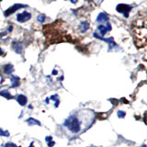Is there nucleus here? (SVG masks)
I'll return each mask as SVG.
<instances>
[{
    "label": "nucleus",
    "mask_w": 147,
    "mask_h": 147,
    "mask_svg": "<svg viewBox=\"0 0 147 147\" xmlns=\"http://www.w3.org/2000/svg\"><path fill=\"white\" fill-rule=\"evenodd\" d=\"M94 1H95V3L96 4H98V5H99L101 2H102L103 1V0H94Z\"/></svg>",
    "instance_id": "obj_21"
},
{
    "label": "nucleus",
    "mask_w": 147,
    "mask_h": 147,
    "mask_svg": "<svg viewBox=\"0 0 147 147\" xmlns=\"http://www.w3.org/2000/svg\"><path fill=\"white\" fill-rule=\"evenodd\" d=\"M0 136L8 137L9 136V132L7 131H3L2 129H0Z\"/></svg>",
    "instance_id": "obj_19"
},
{
    "label": "nucleus",
    "mask_w": 147,
    "mask_h": 147,
    "mask_svg": "<svg viewBox=\"0 0 147 147\" xmlns=\"http://www.w3.org/2000/svg\"><path fill=\"white\" fill-rule=\"evenodd\" d=\"M93 147H95V146H93Z\"/></svg>",
    "instance_id": "obj_27"
},
{
    "label": "nucleus",
    "mask_w": 147,
    "mask_h": 147,
    "mask_svg": "<svg viewBox=\"0 0 147 147\" xmlns=\"http://www.w3.org/2000/svg\"><path fill=\"white\" fill-rule=\"evenodd\" d=\"M3 70H4V73L6 74V75H11L14 71V66L10 63H7L3 66Z\"/></svg>",
    "instance_id": "obj_11"
},
{
    "label": "nucleus",
    "mask_w": 147,
    "mask_h": 147,
    "mask_svg": "<svg viewBox=\"0 0 147 147\" xmlns=\"http://www.w3.org/2000/svg\"><path fill=\"white\" fill-rule=\"evenodd\" d=\"M50 99L53 100L54 102H55V104H54V107H55V108H58V106H59V104H60V100H59L58 96H57V95L51 96H50Z\"/></svg>",
    "instance_id": "obj_15"
},
{
    "label": "nucleus",
    "mask_w": 147,
    "mask_h": 147,
    "mask_svg": "<svg viewBox=\"0 0 147 147\" xmlns=\"http://www.w3.org/2000/svg\"><path fill=\"white\" fill-rule=\"evenodd\" d=\"M70 2H71L72 4H76V3L78 2V0H70Z\"/></svg>",
    "instance_id": "obj_22"
},
{
    "label": "nucleus",
    "mask_w": 147,
    "mask_h": 147,
    "mask_svg": "<svg viewBox=\"0 0 147 147\" xmlns=\"http://www.w3.org/2000/svg\"><path fill=\"white\" fill-rule=\"evenodd\" d=\"M96 30H98V32H95L96 35H98L99 37H104L107 32L111 30V24H110L109 21L105 23V24H100L98 26Z\"/></svg>",
    "instance_id": "obj_2"
},
{
    "label": "nucleus",
    "mask_w": 147,
    "mask_h": 147,
    "mask_svg": "<svg viewBox=\"0 0 147 147\" xmlns=\"http://www.w3.org/2000/svg\"><path fill=\"white\" fill-rule=\"evenodd\" d=\"M46 142H47V144H48V147H53L55 144V142L53 141L52 136H47V137H46Z\"/></svg>",
    "instance_id": "obj_16"
},
{
    "label": "nucleus",
    "mask_w": 147,
    "mask_h": 147,
    "mask_svg": "<svg viewBox=\"0 0 147 147\" xmlns=\"http://www.w3.org/2000/svg\"><path fill=\"white\" fill-rule=\"evenodd\" d=\"M0 96H4V98H7V99L15 98V96H13L12 95H10V93H9V91L7 89H0Z\"/></svg>",
    "instance_id": "obj_12"
},
{
    "label": "nucleus",
    "mask_w": 147,
    "mask_h": 147,
    "mask_svg": "<svg viewBox=\"0 0 147 147\" xmlns=\"http://www.w3.org/2000/svg\"><path fill=\"white\" fill-rule=\"evenodd\" d=\"M31 13L28 11H23L22 13H18L17 15V21L20 23H24L31 18Z\"/></svg>",
    "instance_id": "obj_6"
},
{
    "label": "nucleus",
    "mask_w": 147,
    "mask_h": 147,
    "mask_svg": "<svg viewBox=\"0 0 147 147\" xmlns=\"http://www.w3.org/2000/svg\"><path fill=\"white\" fill-rule=\"evenodd\" d=\"M142 147H146V145H145V144H144V145H142Z\"/></svg>",
    "instance_id": "obj_24"
},
{
    "label": "nucleus",
    "mask_w": 147,
    "mask_h": 147,
    "mask_svg": "<svg viewBox=\"0 0 147 147\" xmlns=\"http://www.w3.org/2000/svg\"><path fill=\"white\" fill-rule=\"evenodd\" d=\"M0 1H2V0H0Z\"/></svg>",
    "instance_id": "obj_25"
},
{
    "label": "nucleus",
    "mask_w": 147,
    "mask_h": 147,
    "mask_svg": "<svg viewBox=\"0 0 147 147\" xmlns=\"http://www.w3.org/2000/svg\"><path fill=\"white\" fill-rule=\"evenodd\" d=\"M27 5H23V4H15L13 5V6H11L10 7H8L7 10H5L4 12V16L5 17H8L12 15L13 13H15L17 10H18V9H20L22 7H26Z\"/></svg>",
    "instance_id": "obj_5"
},
{
    "label": "nucleus",
    "mask_w": 147,
    "mask_h": 147,
    "mask_svg": "<svg viewBox=\"0 0 147 147\" xmlns=\"http://www.w3.org/2000/svg\"><path fill=\"white\" fill-rule=\"evenodd\" d=\"M12 48L18 54L21 53V52H22V45L20 42H18V41H14L12 43Z\"/></svg>",
    "instance_id": "obj_13"
},
{
    "label": "nucleus",
    "mask_w": 147,
    "mask_h": 147,
    "mask_svg": "<svg viewBox=\"0 0 147 147\" xmlns=\"http://www.w3.org/2000/svg\"><path fill=\"white\" fill-rule=\"evenodd\" d=\"M93 36L95 37V38H96V39L106 41V42L109 44V50H108L109 52H110V51H111L113 48H118V45L114 41V39L112 38V37H109V38H104V37H99L98 35H96L95 32L93 33Z\"/></svg>",
    "instance_id": "obj_4"
},
{
    "label": "nucleus",
    "mask_w": 147,
    "mask_h": 147,
    "mask_svg": "<svg viewBox=\"0 0 147 147\" xmlns=\"http://www.w3.org/2000/svg\"><path fill=\"white\" fill-rule=\"evenodd\" d=\"M4 147H18V145H16L13 142H7V144H4Z\"/></svg>",
    "instance_id": "obj_20"
},
{
    "label": "nucleus",
    "mask_w": 147,
    "mask_h": 147,
    "mask_svg": "<svg viewBox=\"0 0 147 147\" xmlns=\"http://www.w3.org/2000/svg\"><path fill=\"white\" fill-rule=\"evenodd\" d=\"M86 1H87V0H86Z\"/></svg>",
    "instance_id": "obj_26"
},
{
    "label": "nucleus",
    "mask_w": 147,
    "mask_h": 147,
    "mask_svg": "<svg viewBox=\"0 0 147 147\" xmlns=\"http://www.w3.org/2000/svg\"><path fill=\"white\" fill-rule=\"evenodd\" d=\"M26 122L28 123V125L29 126H33V125H38V126H40L41 123L38 121V119H35L33 118H29L26 121Z\"/></svg>",
    "instance_id": "obj_14"
},
{
    "label": "nucleus",
    "mask_w": 147,
    "mask_h": 147,
    "mask_svg": "<svg viewBox=\"0 0 147 147\" xmlns=\"http://www.w3.org/2000/svg\"><path fill=\"white\" fill-rule=\"evenodd\" d=\"M117 116L119 118V119H123V118H125L126 116V113L122 111V110H119V111L117 112Z\"/></svg>",
    "instance_id": "obj_18"
},
{
    "label": "nucleus",
    "mask_w": 147,
    "mask_h": 147,
    "mask_svg": "<svg viewBox=\"0 0 147 147\" xmlns=\"http://www.w3.org/2000/svg\"><path fill=\"white\" fill-rule=\"evenodd\" d=\"M45 18H46V16L43 15V14H41V15H40V16L37 17V20H38L40 23H43L44 20H45Z\"/></svg>",
    "instance_id": "obj_17"
},
{
    "label": "nucleus",
    "mask_w": 147,
    "mask_h": 147,
    "mask_svg": "<svg viewBox=\"0 0 147 147\" xmlns=\"http://www.w3.org/2000/svg\"><path fill=\"white\" fill-rule=\"evenodd\" d=\"M78 29L80 30L82 33H85V32L89 29V22L88 21H81L79 23V26H78Z\"/></svg>",
    "instance_id": "obj_9"
},
{
    "label": "nucleus",
    "mask_w": 147,
    "mask_h": 147,
    "mask_svg": "<svg viewBox=\"0 0 147 147\" xmlns=\"http://www.w3.org/2000/svg\"><path fill=\"white\" fill-rule=\"evenodd\" d=\"M96 23H98V25L100 24H105V23L109 22V16L108 14L106 12H100L98 17H96Z\"/></svg>",
    "instance_id": "obj_7"
},
{
    "label": "nucleus",
    "mask_w": 147,
    "mask_h": 147,
    "mask_svg": "<svg viewBox=\"0 0 147 147\" xmlns=\"http://www.w3.org/2000/svg\"><path fill=\"white\" fill-rule=\"evenodd\" d=\"M17 101L20 106L24 107V106L28 103V98H27V96L25 95H18L17 96Z\"/></svg>",
    "instance_id": "obj_10"
},
{
    "label": "nucleus",
    "mask_w": 147,
    "mask_h": 147,
    "mask_svg": "<svg viewBox=\"0 0 147 147\" xmlns=\"http://www.w3.org/2000/svg\"><path fill=\"white\" fill-rule=\"evenodd\" d=\"M132 8L133 7L131 6H129L127 4H119L116 7V10L119 13H121L125 18H128L129 14L132 10Z\"/></svg>",
    "instance_id": "obj_3"
},
{
    "label": "nucleus",
    "mask_w": 147,
    "mask_h": 147,
    "mask_svg": "<svg viewBox=\"0 0 147 147\" xmlns=\"http://www.w3.org/2000/svg\"><path fill=\"white\" fill-rule=\"evenodd\" d=\"M10 81H11V87H13V88L18 87L20 85V78L17 76H11Z\"/></svg>",
    "instance_id": "obj_8"
},
{
    "label": "nucleus",
    "mask_w": 147,
    "mask_h": 147,
    "mask_svg": "<svg viewBox=\"0 0 147 147\" xmlns=\"http://www.w3.org/2000/svg\"><path fill=\"white\" fill-rule=\"evenodd\" d=\"M63 126L66 127L72 133H79L82 128V121L76 114H71L63 122Z\"/></svg>",
    "instance_id": "obj_1"
},
{
    "label": "nucleus",
    "mask_w": 147,
    "mask_h": 147,
    "mask_svg": "<svg viewBox=\"0 0 147 147\" xmlns=\"http://www.w3.org/2000/svg\"><path fill=\"white\" fill-rule=\"evenodd\" d=\"M29 147H34V142H30V145Z\"/></svg>",
    "instance_id": "obj_23"
}]
</instances>
